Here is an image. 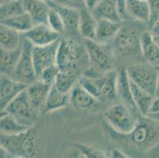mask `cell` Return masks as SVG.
Instances as JSON below:
<instances>
[{"label": "cell", "mask_w": 159, "mask_h": 158, "mask_svg": "<svg viewBox=\"0 0 159 158\" xmlns=\"http://www.w3.org/2000/svg\"><path fill=\"white\" fill-rule=\"evenodd\" d=\"M129 142L141 152L152 150L159 143V121L152 117L142 115L131 132L124 134Z\"/></svg>", "instance_id": "6da1fadb"}, {"label": "cell", "mask_w": 159, "mask_h": 158, "mask_svg": "<svg viewBox=\"0 0 159 158\" xmlns=\"http://www.w3.org/2000/svg\"><path fill=\"white\" fill-rule=\"evenodd\" d=\"M1 146L13 157H33L37 152V138L33 127L16 134H1Z\"/></svg>", "instance_id": "7a4b0ae2"}, {"label": "cell", "mask_w": 159, "mask_h": 158, "mask_svg": "<svg viewBox=\"0 0 159 158\" xmlns=\"http://www.w3.org/2000/svg\"><path fill=\"white\" fill-rule=\"evenodd\" d=\"M85 59H88L85 47L83 48L70 39L60 40L56 65L60 71L76 72L84 65Z\"/></svg>", "instance_id": "3957f363"}, {"label": "cell", "mask_w": 159, "mask_h": 158, "mask_svg": "<svg viewBox=\"0 0 159 158\" xmlns=\"http://www.w3.org/2000/svg\"><path fill=\"white\" fill-rule=\"evenodd\" d=\"M130 107L124 103L116 104L105 112L108 124L120 135L128 134L135 127L138 119H135L130 111Z\"/></svg>", "instance_id": "277c9868"}, {"label": "cell", "mask_w": 159, "mask_h": 158, "mask_svg": "<svg viewBox=\"0 0 159 158\" xmlns=\"http://www.w3.org/2000/svg\"><path fill=\"white\" fill-rule=\"evenodd\" d=\"M127 70L131 80L155 97L159 80V70L155 66L140 63L129 66Z\"/></svg>", "instance_id": "5b68a950"}, {"label": "cell", "mask_w": 159, "mask_h": 158, "mask_svg": "<svg viewBox=\"0 0 159 158\" xmlns=\"http://www.w3.org/2000/svg\"><path fill=\"white\" fill-rule=\"evenodd\" d=\"M26 89L18 94L3 110L1 111L11 113L21 123L33 127V124L37 118L39 110L33 105Z\"/></svg>", "instance_id": "8992f818"}, {"label": "cell", "mask_w": 159, "mask_h": 158, "mask_svg": "<svg viewBox=\"0 0 159 158\" xmlns=\"http://www.w3.org/2000/svg\"><path fill=\"white\" fill-rule=\"evenodd\" d=\"M33 47L31 42L24 37L21 45V56L11 76L15 80L28 85L37 80L33 59Z\"/></svg>", "instance_id": "52a82bcc"}, {"label": "cell", "mask_w": 159, "mask_h": 158, "mask_svg": "<svg viewBox=\"0 0 159 158\" xmlns=\"http://www.w3.org/2000/svg\"><path fill=\"white\" fill-rule=\"evenodd\" d=\"M85 48L90 63L98 70L107 72L112 63V52L105 43L94 40H86Z\"/></svg>", "instance_id": "ba28073f"}, {"label": "cell", "mask_w": 159, "mask_h": 158, "mask_svg": "<svg viewBox=\"0 0 159 158\" xmlns=\"http://www.w3.org/2000/svg\"><path fill=\"white\" fill-rule=\"evenodd\" d=\"M60 40L48 45L33 47V59L37 78L46 68L56 64V57Z\"/></svg>", "instance_id": "9c48e42d"}, {"label": "cell", "mask_w": 159, "mask_h": 158, "mask_svg": "<svg viewBox=\"0 0 159 158\" xmlns=\"http://www.w3.org/2000/svg\"><path fill=\"white\" fill-rule=\"evenodd\" d=\"M140 38L135 29L128 26H122L119 33L115 37V48L120 55H133L140 47Z\"/></svg>", "instance_id": "30bf717a"}, {"label": "cell", "mask_w": 159, "mask_h": 158, "mask_svg": "<svg viewBox=\"0 0 159 158\" xmlns=\"http://www.w3.org/2000/svg\"><path fill=\"white\" fill-rule=\"evenodd\" d=\"M28 84L17 81L9 75L0 76V108L3 110L11 101L28 87Z\"/></svg>", "instance_id": "8fae6325"}, {"label": "cell", "mask_w": 159, "mask_h": 158, "mask_svg": "<svg viewBox=\"0 0 159 158\" xmlns=\"http://www.w3.org/2000/svg\"><path fill=\"white\" fill-rule=\"evenodd\" d=\"M24 37L33 46H45L60 40V34L52 29L48 24H38L25 33Z\"/></svg>", "instance_id": "7c38bea8"}, {"label": "cell", "mask_w": 159, "mask_h": 158, "mask_svg": "<svg viewBox=\"0 0 159 158\" xmlns=\"http://www.w3.org/2000/svg\"><path fill=\"white\" fill-rule=\"evenodd\" d=\"M25 12L31 16L34 25L47 24L51 7L45 0H21Z\"/></svg>", "instance_id": "4fadbf2b"}, {"label": "cell", "mask_w": 159, "mask_h": 158, "mask_svg": "<svg viewBox=\"0 0 159 158\" xmlns=\"http://www.w3.org/2000/svg\"><path fill=\"white\" fill-rule=\"evenodd\" d=\"M50 7L56 10L60 17H62L65 25L66 30L74 33V32H79V19H80V10L78 9L70 8L68 7L60 5L56 3L52 0L48 1Z\"/></svg>", "instance_id": "5bb4252c"}, {"label": "cell", "mask_w": 159, "mask_h": 158, "mask_svg": "<svg viewBox=\"0 0 159 158\" xmlns=\"http://www.w3.org/2000/svg\"><path fill=\"white\" fill-rule=\"evenodd\" d=\"M53 85V84H52ZM52 84L46 83L40 79H37L32 83L29 84L27 87V93L33 105L40 111L43 109L45 101L47 100L49 91L51 89Z\"/></svg>", "instance_id": "9a60e30c"}, {"label": "cell", "mask_w": 159, "mask_h": 158, "mask_svg": "<svg viewBox=\"0 0 159 158\" xmlns=\"http://www.w3.org/2000/svg\"><path fill=\"white\" fill-rule=\"evenodd\" d=\"M130 85H131L133 101L137 110L139 111L141 115L147 116L150 113L155 97L143 89H142L141 87L139 86L131 79H130Z\"/></svg>", "instance_id": "2e32d148"}, {"label": "cell", "mask_w": 159, "mask_h": 158, "mask_svg": "<svg viewBox=\"0 0 159 158\" xmlns=\"http://www.w3.org/2000/svg\"><path fill=\"white\" fill-rule=\"evenodd\" d=\"M117 97L120 98L124 104L131 108L137 110L131 94L130 78L128 76L127 68H121L117 74Z\"/></svg>", "instance_id": "e0dca14e"}, {"label": "cell", "mask_w": 159, "mask_h": 158, "mask_svg": "<svg viewBox=\"0 0 159 158\" xmlns=\"http://www.w3.org/2000/svg\"><path fill=\"white\" fill-rule=\"evenodd\" d=\"M98 20L86 7L80 10L79 33L86 40H96Z\"/></svg>", "instance_id": "ac0fdd59"}, {"label": "cell", "mask_w": 159, "mask_h": 158, "mask_svg": "<svg viewBox=\"0 0 159 158\" xmlns=\"http://www.w3.org/2000/svg\"><path fill=\"white\" fill-rule=\"evenodd\" d=\"M141 52L150 64L159 66V46L154 42L153 36L150 32L142 33L140 38Z\"/></svg>", "instance_id": "d6986e66"}, {"label": "cell", "mask_w": 159, "mask_h": 158, "mask_svg": "<svg viewBox=\"0 0 159 158\" xmlns=\"http://www.w3.org/2000/svg\"><path fill=\"white\" fill-rule=\"evenodd\" d=\"M122 21H111L107 19L98 20L97 29L96 40L102 43H106L112 39L115 38L122 28Z\"/></svg>", "instance_id": "ffe728a7"}, {"label": "cell", "mask_w": 159, "mask_h": 158, "mask_svg": "<svg viewBox=\"0 0 159 158\" xmlns=\"http://www.w3.org/2000/svg\"><path fill=\"white\" fill-rule=\"evenodd\" d=\"M1 134H16L25 132L30 130V126L24 124L18 119L6 111H1V120H0Z\"/></svg>", "instance_id": "44dd1931"}, {"label": "cell", "mask_w": 159, "mask_h": 158, "mask_svg": "<svg viewBox=\"0 0 159 158\" xmlns=\"http://www.w3.org/2000/svg\"><path fill=\"white\" fill-rule=\"evenodd\" d=\"M96 98L91 95L79 83L70 93V102L78 109H89L94 106Z\"/></svg>", "instance_id": "7402d4cb"}, {"label": "cell", "mask_w": 159, "mask_h": 158, "mask_svg": "<svg viewBox=\"0 0 159 158\" xmlns=\"http://www.w3.org/2000/svg\"><path fill=\"white\" fill-rule=\"evenodd\" d=\"M70 102V93H65L56 89V87L52 85L49 91L47 100L43 108L44 112L56 111L66 107Z\"/></svg>", "instance_id": "603a6c76"}, {"label": "cell", "mask_w": 159, "mask_h": 158, "mask_svg": "<svg viewBox=\"0 0 159 158\" xmlns=\"http://www.w3.org/2000/svg\"><path fill=\"white\" fill-rule=\"evenodd\" d=\"M127 9L128 14L142 22L151 20V10L147 0H127Z\"/></svg>", "instance_id": "cb8c5ba5"}, {"label": "cell", "mask_w": 159, "mask_h": 158, "mask_svg": "<svg viewBox=\"0 0 159 158\" xmlns=\"http://www.w3.org/2000/svg\"><path fill=\"white\" fill-rule=\"evenodd\" d=\"M22 44L20 32L4 25H0V45L6 50H15Z\"/></svg>", "instance_id": "d4e9b609"}, {"label": "cell", "mask_w": 159, "mask_h": 158, "mask_svg": "<svg viewBox=\"0 0 159 158\" xmlns=\"http://www.w3.org/2000/svg\"><path fill=\"white\" fill-rule=\"evenodd\" d=\"M117 74L118 71L116 70H108L105 72L101 86L99 98L112 101L117 97Z\"/></svg>", "instance_id": "484cf974"}, {"label": "cell", "mask_w": 159, "mask_h": 158, "mask_svg": "<svg viewBox=\"0 0 159 158\" xmlns=\"http://www.w3.org/2000/svg\"><path fill=\"white\" fill-rule=\"evenodd\" d=\"M91 13L98 20L107 19L118 22L122 21L117 12L116 0H102Z\"/></svg>", "instance_id": "4316f807"}, {"label": "cell", "mask_w": 159, "mask_h": 158, "mask_svg": "<svg viewBox=\"0 0 159 158\" xmlns=\"http://www.w3.org/2000/svg\"><path fill=\"white\" fill-rule=\"evenodd\" d=\"M21 46L15 50H6L1 48V74L12 76L21 56Z\"/></svg>", "instance_id": "83f0119b"}, {"label": "cell", "mask_w": 159, "mask_h": 158, "mask_svg": "<svg viewBox=\"0 0 159 158\" xmlns=\"http://www.w3.org/2000/svg\"><path fill=\"white\" fill-rule=\"evenodd\" d=\"M1 25L8 26L10 28H12L23 33H26L34 26V23H33L31 16L27 12L14 16V17H9V18L2 19Z\"/></svg>", "instance_id": "f1b7e54d"}, {"label": "cell", "mask_w": 159, "mask_h": 158, "mask_svg": "<svg viewBox=\"0 0 159 158\" xmlns=\"http://www.w3.org/2000/svg\"><path fill=\"white\" fill-rule=\"evenodd\" d=\"M79 76L75 71H60L53 85L61 92L70 93L79 82Z\"/></svg>", "instance_id": "f546056e"}, {"label": "cell", "mask_w": 159, "mask_h": 158, "mask_svg": "<svg viewBox=\"0 0 159 158\" xmlns=\"http://www.w3.org/2000/svg\"><path fill=\"white\" fill-rule=\"evenodd\" d=\"M104 74L101 77H97V78L83 74L82 76L79 77L78 83L97 99L100 97V91H101V86H102Z\"/></svg>", "instance_id": "4dcf8cb0"}, {"label": "cell", "mask_w": 159, "mask_h": 158, "mask_svg": "<svg viewBox=\"0 0 159 158\" xmlns=\"http://www.w3.org/2000/svg\"><path fill=\"white\" fill-rule=\"evenodd\" d=\"M25 12V10L21 0H14V1L3 2V3H1V7H0L1 20L19 15Z\"/></svg>", "instance_id": "1f68e13d"}, {"label": "cell", "mask_w": 159, "mask_h": 158, "mask_svg": "<svg viewBox=\"0 0 159 158\" xmlns=\"http://www.w3.org/2000/svg\"><path fill=\"white\" fill-rule=\"evenodd\" d=\"M47 24L52 30L58 33L59 34H62L65 32L66 28L62 17L59 14V13L53 8L50 9L48 15Z\"/></svg>", "instance_id": "d6a6232c"}, {"label": "cell", "mask_w": 159, "mask_h": 158, "mask_svg": "<svg viewBox=\"0 0 159 158\" xmlns=\"http://www.w3.org/2000/svg\"><path fill=\"white\" fill-rule=\"evenodd\" d=\"M75 147L76 150L80 152L82 157L86 158H105L107 157L106 153L98 148L93 147V146H87V145L76 143L75 144Z\"/></svg>", "instance_id": "836d02e7"}, {"label": "cell", "mask_w": 159, "mask_h": 158, "mask_svg": "<svg viewBox=\"0 0 159 158\" xmlns=\"http://www.w3.org/2000/svg\"><path fill=\"white\" fill-rule=\"evenodd\" d=\"M60 71V70L57 66V65L54 64L52 66L46 68L44 71L40 74V76L37 79H40V80L43 81V82H46V83L52 85Z\"/></svg>", "instance_id": "e575fe53"}, {"label": "cell", "mask_w": 159, "mask_h": 158, "mask_svg": "<svg viewBox=\"0 0 159 158\" xmlns=\"http://www.w3.org/2000/svg\"><path fill=\"white\" fill-rule=\"evenodd\" d=\"M52 1L60 5L78 9V10H82L86 7L85 0H52Z\"/></svg>", "instance_id": "d590c367"}, {"label": "cell", "mask_w": 159, "mask_h": 158, "mask_svg": "<svg viewBox=\"0 0 159 158\" xmlns=\"http://www.w3.org/2000/svg\"><path fill=\"white\" fill-rule=\"evenodd\" d=\"M116 7L117 12L121 20H124L128 15L127 9V0H116Z\"/></svg>", "instance_id": "8d00e7d4"}, {"label": "cell", "mask_w": 159, "mask_h": 158, "mask_svg": "<svg viewBox=\"0 0 159 158\" xmlns=\"http://www.w3.org/2000/svg\"><path fill=\"white\" fill-rule=\"evenodd\" d=\"M151 10V20L156 21L159 20V0H147Z\"/></svg>", "instance_id": "74e56055"}, {"label": "cell", "mask_w": 159, "mask_h": 158, "mask_svg": "<svg viewBox=\"0 0 159 158\" xmlns=\"http://www.w3.org/2000/svg\"><path fill=\"white\" fill-rule=\"evenodd\" d=\"M109 157H113V158H128L130 157L127 154L124 153L122 150H119V149H113L110 151L109 153Z\"/></svg>", "instance_id": "f35d334b"}, {"label": "cell", "mask_w": 159, "mask_h": 158, "mask_svg": "<svg viewBox=\"0 0 159 158\" xmlns=\"http://www.w3.org/2000/svg\"><path fill=\"white\" fill-rule=\"evenodd\" d=\"M102 0H85L86 8L88 9L89 11H93L101 2Z\"/></svg>", "instance_id": "ab89813d"}, {"label": "cell", "mask_w": 159, "mask_h": 158, "mask_svg": "<svg viewBox=\"0 0 159 158\" xmlns=\"http://www.w3.org/2000/svg\"><path fill=\"white\" fill-rule=\"evenodd\" d=\"M157 113H159V96H157L154 98V102H153L152 107H151V109H150L149 115H151V114H157Z\"/></svg>", "instance_id": "60d3db41"}, {"label": "cell", "mask_w": 159, "mask_h": 158, "mask_svg": "<svg viewBox=\"0 0 159 158\" xmlns=\"http://www.w3.org/2000/svg\"><path fill=\"white\" fill-rule=\"evenodd\" d=\"M150 33L153 35V36H157L159 35V20H157L153 23L151 29H150Z\"/></svg>", "instance_id": "b9f144b4"}, {"label": "cell", "mask_w": 159, "mask_h": 158, "mask_svg": "<svg viewBox=\"0 0 159 158\" xmlns=\"http://www.w3.org/2000/svg\"><path fill=\"white\" fill-rule=\"evenodd\" d=\"M0 153H1V157L2 158H7V157H13L11 153H10L7 149L0 146Z\"/></svg>", "instance_id": "7bdbcfd3"}, {"label": "cell", "mask_w": 159, "mask_h": 158, "mask_svg": "<svg viewBox=\"0 0 159 158\" xmlns=\"http://www.w3.org/2000/svg\"><path fill=\"white\" fill-rule=\"evenodd\" d=\"M151 35H152V34H151ZM152 36H153V35H152ZM153 38H154V42H155L157 45L159 46V35H157V36H153Z\"/></svg>", "instance_id": "ee69618b"}, {"label": "cell", "mask_w": 159, "mask_h": 158, "mask_svg": "<svg viewBox=\"0 0 159 158\" xmlns=\"http://www.w3.org/2000/svg\"><path fill=\"white\" fill-rule=\"evenodd\" d=\"M149 116L152 117V118L155 119L157 121H159V113H157V114H151V115H149Z\"/></svg>", "instance_id": "f6af8a7d"}, {"label": "cell", "mask_w": 159, "mask_h": 158, "mask_svg": "<svg viewBox=\"0 0 159 158\" xmlns=\"http://www.w3.org/2000/svg\"><path fill=\"white\" fill-rule=\"evenodd\" d=\"M159 96V80H158V85H157V94H156V97Z\"/></svg>", "instance_id": "bcb514c9"}, {"label": "cell", "mask_w": 159, "mask_h": 158, "mask_svg": "<svg viewBox=\"0 0 159 158\" xmlns=\"http://www.w3.org/2000/svg\"><path fill=\"white\" fill-rule=\"evenodd\" d=\"M10 1H14V0H1V3H3V2H10Z\"/></svg>", "instance_id": "7dc6e473"}]
</instances>
